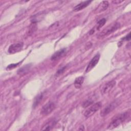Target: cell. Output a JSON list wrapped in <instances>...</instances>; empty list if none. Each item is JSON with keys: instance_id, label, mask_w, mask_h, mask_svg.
<instances>
[{"instance_id": "cell-1", "label": "cell", "mask_w": 131, "mask_h": 131, "mask_svg": "<svg viewBox=\"0 0 131 131\" xmlns=\"http://www.w3.org/2000/svg\"><path fill=\"white\" fill-rule=\"evenodd\" d=\"M129 115V114L127 112L118 115L112 119V120L109 124L107 128L109 129H112L117 127L127 119Z\"/></svg>"}, {"instance_id": "cell-2", "label": "cell", "mask_w": 131, "mask_h": 131, "mask_svg": "<svg viewBox=\"0 0 131 131\" xmlns=\"http://www.w3.org/2000/svg\"><path fill=\"white\" fill-rule=\"evenodd\" d=\"M120 27V25L119 23H115L113 24L109 25L108 27L105 28L103 30H102L98 35L99 38H102L105 36H107L113 32L116 31Z\"/></svg>"}, {"instance_id": "cell-3", "label": "cell", "mask_w": 131, "mask_h": 131, "mask_svg": "<svg viewBox=\"0 0 131 131\" xmlns=\"http://www.w3.org/2000/svg\"><path fill=\"white\" fill-rule=\"evenodd\" d=\"M101 107V102H98L91 105L88 109H87L84 113V116L86 118H89L94 115L97 111H98Z\"/></svg>"}, {"instance_id": "cell-4", "label": "cell", "mask_w": 131, "mask_h": 131, "mask_svg": "<svg viewBox=\"0 0 131 131\" xmlns=\"http://www.w3.org/2000/svg\"><path fill=\"white\" fill-rule=\"evenodd\" d=\"M55 108V104L52 101H49L46 104H45L40 112V114L44 116H47L51 113Z\"/></svg>"}, {"instance_id": "cell-5", "label": "cell", "mask_w": 131, "mask_h": 131, "mask_svg": "<svg viewBox=\"0 0 131 131\" xmlns=\"http://www.w3.org/2000/svg\"><path fill=\"white\" fill-rule=\"evenodd\" d=\"M119 104L118 101H115L105 106L100 112V115L101 116L104 117L110 113L112 112Z\"/></svg>"}, {"instance_id": "cell-6", "label": "cell", "mask_w": 131, "mask_h": 131, "mask_svg": "<svg viewBox=\"0 0 131 131\" xmlns=\"http://www.w3.org/2000/svg\"><path fill=\"white\" fill-rule=\"evenodd\" d=\"M116 84V81L114 80H111L105 83L101 89L102 94H106L109 93Z\"/></svg>"}, {"instance_id": "cell-7", "label": "cell", "mask_w": 131, "mask_h": 131, "mask_svg": "<svg viewBox=\"0 0 131 131\" xmlns=\"http://www.w3.org/2000/svg\"><path fill=\"white\" fill-rule=\"evenodd\" d=\"M23 47V42H18L12 44L8 48V52L10 54H14L20 51Z\"/></svg>"}, {"instance_id": "cell-8", "label": "cell", "mask_w": 131, "mask_h": 131, "mask_svg": "<svg viewBox=\"0 0 131 131\" xmlns=\"http://www.w3.org/2000/svg\"><path fill=\"white\" fill-rule=\"evenodd\" d=\"M100 58V54H97L90 61L88 65V67L86 68L85 72L88 73L90 72L94 67L96 66V65L97 64V63L99 61Z\"/></svg>"}, {"instance_id": "cell-9", "label": "cell", "mask_w": 131, "mask_h": 131, "mask_svg": "<svg viewBox=\"0 0 131 131\" xmlns=\"http://www.w3.org/2000/svg\"><path fill=\"white\" fill-rule=\"evenodd\" d=\"M109 6V3L107 1H103L100 3L96 9L95 10V12L96 13H101L106 10Z\"/></svg>"}, {"instance_id": "cell-10", "label": "cell", "mask_w": 131, "mask_h": 131, "mask_svg": "<svg viewBox=\"0 0 131 131\" xmlns=\"http://www.w3.org/2000/svg\"><path fill=\"white\" fill-rule=\"evenodd\" d=\"M66 49H60V50H58V51L56 52L54 54L52 55V56H51V59L53 61L58 60V59H60V58H61L62 56H63L64 55V54H66Z\"/></svg>"}, {"instance_id": "cell-11", "label": "cell", "mask_w": 131, "mask_h": 131, "mask_svg": "<svg viewBox=\"0 0 131 131\" xmlns=\"http://www.w3.org/2000/svg\"><path fill=\"white\" fill-rule=\"evenodd\" d=\"M91 2H92V1H86L82 2L80 3L79 4H78V5H77L74 8L73 10L76 12L80 11V10L84 9L85 7H86Z\"/></svg>"}, {"instance_id": "cell-12", "label": "cell", "mask_w": 131, "mask_h": 131, "mask_svg": "<svg viewBox=\"0 0 131 131\" xmlns=\"http://www.w3.org/2000/svg\"><path fill=\"white\" fill-rule=\"evenodd\" d=\"M56 121L54 119H51L47 122L42 127L41 130H49L55 125Z\"/></svg>"}, {"instance_id": "cell-13", "label": "cell", "mask_w": 131, "mask_h": 131, "mask_svg": "<svg viewBox=\"0 0 131 131\" xmlns=\"http://www.w3.org/2000/svg\"><path fill=\"white\" fill-rule=\"evenodd\" d=\"M84 81V77L83 76H80L76 78L74 81V86L76 89H79L81 88Z\"/></svg>"}, {"instance_id": "cell-14", "label": "cell", "mask_w": 131, "mask_h": 131, "mask_svg": "<svg viewBox=\"0 0 131 131\" xmlns=\"http://www.w3.org/2000/svg\"><path fill=\"white\" fill-rule=\"evenodd\" d=\"M43 97V95L42 93L38 94L34 99L33 104V107L34 108L36 107V106H38V105L40 103L41 101L42 100V98Z\"/></svg>"}, {"instance_id": "cell-15", "label": "cell", "mask_w": 131, "mask_h": 131, "mask_svg": "<svg viewBox=\"0 0 131 131\" xmlns=\"http://www.w3.org/2000/svg\"><path fill=\"white\" fill-rule=\"evenodd\" d=\"M105 23H106V19L105 18H102L100 20H99L97 22V23L96 25V27H95L96 29V30H99V29H100L101 27H102L104 26V25L105 24Z\"/></svg>"}, {"instance_id": "cell-16", "label": "cell", "mask_w": 131, "mask_h": 131, "mask_svg": "<svg viewBox=\"0 0 131 131\" xmlns=\"http://www.w3.org/2000/svg\"><path fill=\"white\" fill-rule=\"evenodd\" d=\"M93 103V100L90 98V99H88L86 100H85L82 104V106L83 108H86L88 106H89L90 105H92Z\"/></svg>"}, {"instance_id": "cell-17", "label": "cell", "mask_w": 131, "mask_h": 131, "mask_svg": "<svg viewBox=\"0 0 131 131\" xmlns=\"http://www.w3.org/2000/svg\"><path fill=\"white\" fill-rule=\"evenodd\" d=\"M30 66L29 65H26L25 67H22L21 68L19 69L17 72V73L18 74H24L27 71H28L30 69Z\"/></svg>"}, {"instance_id": "cell-18", "label": "cell", "mask_w": 131, "mask_h": 131, "mask_svg": "<svg viewBox=\"0 0 131 131\" xmlns=\"http://www.w3.org/2000/svg\"><path fill=\"white\" fill-rule=\"evenodd\" d=\"M36 23L35 22H33L32 24H31V25L30 27V28L29 29V32H28V34H32L35 30H36Z\"/></svg>"}, {"instance_id": "cell-19", "label": "cell", "mask_w": 131, "mask_h": 131, "mask_svg": "<svg viewBox=\"0 0 131 131\" xmlns=\"http://www.w3.org/2000/svg\"><path fill=\"white\" fill-rule=\"evenodd\" d=\"M66 69V67H62V68L59 69V70L57 71V72H56V76H59V75L62 74L64 72V71H65Z\"/></svg>"}, {"instance_id": "cell-20", "label": "cell", "mask_w": 131, "mask_h": 131, "mask_svg": "<svg viewBox=\"0 0 131 131\" xmlns=\"http://www.w3.org/2000/svg\"><path fill=\"white\" fill-rule=\"evenodd\" d=\"M130 39V33L129 32L126 36H125L124 38L122 39V40H125V41H129Z\"/></svg>"}, {"instance_id": "cell-21", "label": "cell", "mask_w": 131, "mask_h": 131, "mask_svg": "<svg viewBox=\"0 0 131 131\" xmlns=\"http://www.w3.org/2000/svg\"><path fill=\"white\" fill-rule=\"evenodd\" d=\"M18 64H19V63H15V64H10V65H9V66L7 67V69H12L14 68H15L16 67H17Z\"/></svg>"}, {"instance_id": "cell-22", "label": "cell", "mask_w": 131, "mask_h": 131, "mask_svg": "<svg viewBox=\"0 0 131 131\" xmlns=\"http://www.w3.org/2000/svg\"><path fill=\"white\" fill-rule=\"evenodd\" d=\"M123 1H113V2L116 4H119L122 2H123Z\"/></svg>"}]
</instances>
